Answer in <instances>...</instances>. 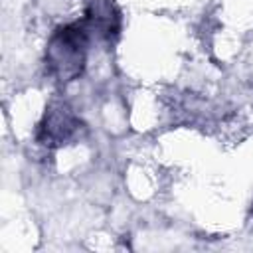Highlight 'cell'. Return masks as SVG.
<instances>
[{
    "mask_svg": "<svg viewBox=\"0 0 253 253\" xmlns=\"http://www.w3.org/2000/svg\"><path fill=\"white\" fill-rule=\"evenodd\" d=\"M91 32L85 22L63 24L53 30L45 45V69L57 83H71L83 75L87 65Z\"/></svg>",
    "mask_w": 253,
    "mask_h": 253,
    "instance_id": "cell-1",
    "label": "cell"
},
{
    "mask_svg": "<svg viewBox=\"0 0 253 253\" xmlns=\"http://www.w3.org/2000/svg\"><path fill=\"white\" fill-rule=\"evenodd\" d=\"M85 125L77 117L75 109L59 97H53L38 123L36 128V140L47 148H59L63 144L73 142L81 132Z\"/></svg>",
    "mask_w": 253,
    "mask_h": 253,
    "instance_id": "cell-2",
    "label": "cell"
},
{
    "mask_svg": "<svg viewBox=\"0 0 253 253\" xmlns=\"http://www.w3.org/2000/svg\"><path fill=\"white\" fill-rule=\"evenodd\" d=\"M83 22L99 40L113 43L123 28V16L115 0H89Z\"/></svg>",
    "mask_w": 253,
    "mask_h": 253,
    "instance_id": "cell-3",
    "label": "cell"
},
{
    "mask_svg": "<svg viewBox=\"0 0 253 253\" xmlns=\"http://www.w3.org/2000/svg\"><path fill=\"white\" fill-rule=\"evenodd\" d=\"M251 213H253V208H251Z\"/></svg>",
    "mask_w": 253,
    "mask_h": 253,
    "instance_id": "cell-4",
    "label": "cell"
}]
</instances>
